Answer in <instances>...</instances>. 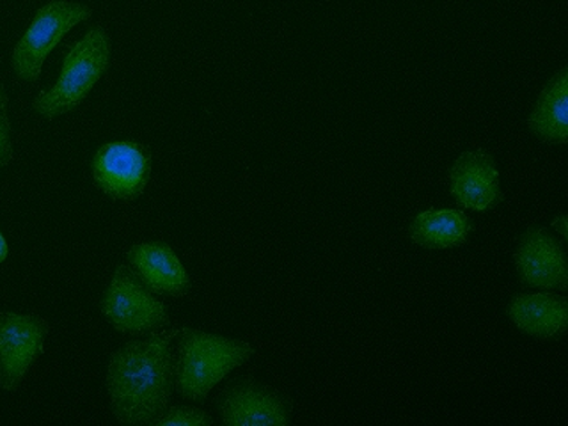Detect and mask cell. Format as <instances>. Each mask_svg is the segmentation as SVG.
<instances>
[{
  "label": "cell",
  "instance_id": "6da1fadb",
  "mask_svg": "<svg viewBox=\"0 0 568 426\" xmlns=\"http://www.w3.org/2000/svg\"><path fill=\"white\" fill-rule=\"evenodd\" d=\"M180 328L151 333L112 354L106 389L112 413L123 425H153L164 413L174 389V337Z\"/></svg>",
  "mask_w": 568,
  "mask_h": 426
},
{
  "label": "cell",
  "instance_id": "7a4b0ae2",
  "mask_svg": "<svg viewBox=\"0 0 568 426\" xmlns=\"http://www.w3.org/2000/svg\"><path fill=\"white\" fill-rule=\"evenodd\" d=\"M174 355V386L183 398L203 402L210 390L254 355V346L239 339L180 328Z\"/></svg>",
  "mask_w": 568,
  "mask_h": 426
},
{
  "label": "cell",
  "instance_id": "3957f363",
  "mask_svg": "<svg viewBox=\"0 0 568 426\" xmlns=\"http://www.w3.org/2000/svg\"><path fill=\"white\" fill-rule=\"evenodd\" d=\"M111 38L102 26H94L79 43L71 47L58 84L34 98L32 109L36 114L44 120H55L79 109L111 67Z\"/></svg>",
  "mask_w": 568,
  "mask_h": 426
},
{
  "label": "cell",
  "instance_id": "277c9868",
  "mask_svg": "<svg viewBox=\"0 0 568 426\" xmlns=\"http://www.w3.org/2000/svg\"><path fill=\"white\" fill-rule=\"evenodd\" d=\"M93 17V9L70 0H52L36 11L31 26L13 50L14 75L22 82H38L44 59L49 58L62 38Z\"/></svg>",
  "mask_w": 568,
  "mask_h": 426
},
{
  "label": "cell",
  "instance_id": "5b68a950",
  "mask_svg": "<svg viewBox=\"0 0 568 426\" xmlns=\"http://www.w3.org/2000/svg\"><path fill=\"white\" fill-rule=\"evenodd\" d=\"M100 310L118 333L151 334L169 324L164 302L155 297L126 263L115 268Z\"/></svg>",
  "mask_w": 568,
  "mask_h": 426
},
{
  "label": "cell",
  "instance_id": "8992f818",
  "mask_svg": "<svg viewBox=\"0 0 568 426\" xmlns=\"http://www.w3.org/2000/svg\"><path fill=\"white\" fill-rule=\"evenodd\" d=\"M150 176L151 153L141 142H106L94 155V183L112 200H135L146 191Z\"/></svg>",
  "mask_w": 568,
  "mask_h": 426
},
{
  "label": "cell",
  "instance_id": "52a82bcc",
  "mask_svg": "<svg viewBox=\"0 0 568 426\" xmlns=\"http://www.w3.org/2000/svg\"><path fill=\"white\" fill-rule=\"evenodd\" d=\"M47 320L6 311L0 313V387L14 390L44 352Z\"/></svg>",
  "mask_w": 568,
  "mask_h": 426
},
{
  "label": "cell",
  "instance_id": "ba28073f",
  "mask_svg": "<svg viewBox=\"0 0 568 426\" xmlns=\"http://www.w3.org/2000/svg\"><path fill=\"white\" fill-rule=\"evenodd\" d=\"M219 413L227 426H281L290 423L283 395L257 382L240 381L219 396Z\"/></svg>",
  "mask_w": 568,
  "mask_h": 426
},
{
  "label": "cell",
  "instance_id": "9c48e42d",
  "mask_svg": "<svg viewBox=\"0 0 568 426\" xmlns=\"http://www.w3.org/2000/svg\"><path fill=\"white\" fill-rule=\"evenodd\" d=\"M517 271L528 286L541 290H565L568 284L567 257L564 247L544 227L524 233L517 248Z\"/></svg>",
  "mask_w": 568,
  "mask_h": 426
},
{
  "label": "cell",
  "instance_id": "30bf717a",
  "mask_svg": "<svg viewBox=\"0 0 568 426\" xmlns=\"http://www.w3.org/2000/svg\"><path fill=\"white\" fill-rule=\"evenodd\" d=\"M449 189L462 206L470 210L493 209L501 200L499 173L487 151H467L458 156L449 171Z\"/></svg>",
  "mask_w": 568,
  "mask_h": 426
},
{
  "label": "cell",
  "instance_id": "8fae6325",
  "mask_svg": "<svg viewBox=\"0 0 568 426\" xmlns=\"http://www.w3.org/2000/svg\"><path fill=\"white\" fill-rule=\"evenodd\" d=\"M126 260L138 272L142 283L156 295H185L191 288V277L173 248L162 242H144L133 245Z\"/></svg>",
  "mask_w": 568,
  "mask_h": 426
},
{
  "label": "cell",
  "instance_id": "7c38bea8",
  "mask_svg": "<svg viewBox=\"0 0 568 426\" xmlns=\"http://www.w3.org/2000/svg\"><path fill=\"white\" fill-rule=\"evenodd\" d=\"M508 316L523 333L555 337L568 324V301L552 293H519L508 304Z\"/></svg>",
  "mask_w": 568,
  "mask_h": 426
},
{
  "label": "cell",
  "instance_id": "4fadbf2b",
  "mask_svg": "<svg viewBox=\"0 0 568 426\" xmlns=\"http://www.w3.org/2000/svg\"><path fill=\"white\" fill-rule=\"evenodd\" d=\"M529 129L549 144H565L568 141L567 70L559 71L541 91L529 118Z\"/></svg>",
  "mask_w": 568,
  "mask_h": 426
},
{
  "label": "cell",
  "instance_id": "5bb4252c",
  "mask_svg": "<svg viewBox=\"0 0 568 426\" xmlns=\"http://www.w3.org/2000/svg\"><path fill=\"white\" fill-rule=\"evenodd\" d=\"M473 231V222L458 210H426L408 227L414 244L428 248L457 247Z\"/></svg>",
  "mask_w": 568,
  "mask_h": 426
},
{
  "label": "cell",
  "instance_id": "9a60e30c",
  "mask_svg": "<svg viewBox=\"0 0 568 426\" xmlns=\"http://www.w3.org/2000/svg\"><path fill=\"white\" fill-rule=\"evenodd\" d=\"M156 426H210L213 425L212 417L200 408L176 405L165 408L164 413L156 417L153 423Z\"/></svg>",
  "mask_w": 568,
  "mask_h": 426
},
{
  "label": "cell",
  "instance_id": "2e32d148",
  "mask_svg": "<svg viewBox=\"0 0 568 426\" xmlns=\"http://www.w3.org/2000/svg\"><path fill=\"white\" fill-rule=\"evenodd\" d=\"M13 159V141H11V120H9V98L4 84L0 82V169Z\"/></svg>",
  "mask_w": 568,
  "mask_h": 426
},
{
  "label": "cell",
  "instance_id": "e0dca14e",
  "mask_svg": "<svg viewBox=\"0 0 568 426\" xmlns=\"http://www.w3.org/2000/svg\"><path fill=\"white\" fill-rule=\"evenodd\" d=\"M9 247L8 242H6L4 235L0 233V263L6 262V257H8Z\"/></svg>",
  "mask_w": 568,
  "mask_h": 426
},
{
  "label": "cell",
  "instance_id": "ac0fdd59",
  "mask_svg": "<svg viewBox=\"0 0 568 426\" xmlns=\"http://www.w3.org/2000/svg\"><path fill=\"white\" fill-rule=\"evenodd\" d=\"M565 221H567V219L559 217L558 221H555V226H559L558 230L561 231V236H564V239H567V230H565Z\"/></svg>",
  "mask_w": 568,
  "mask_h": 426
}]
</instances>
